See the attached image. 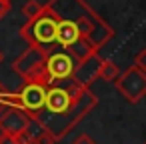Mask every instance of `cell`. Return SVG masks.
Masks as SVG:
<instances>
[{"label": "cell", "mask_w": 146, "mask_h": 144, "mask_svg": "<svg viewBox=\"0 0 146 144\" xmlns=\"http://www.w3.org/2000/svg\"><path fill=\"white\" fill-rule=\"evenodd\" d=\"M56 26H58V14L46 4L42 14L28 20L20 28V34L30 46L46 48V46L56 42Z\"/></svg>", "instance_id": "1"}, {"label": "cell", "mask_w": 146, "mask_h": 144, "mask_svg": "<svg viewBox=\"0 0 146 144\" xmlns=\"http://www.w3.org/2000/svg\"><path fill=\"white\" fill-rule=\"evenodd\" d=\"M46 90H48L46 84L26 80V84L20 88V92H6L4 94V106H18V108L26 110L32 118H36L44 110Z\"/></svg>", "instance_id": "2"}, {"label": "cell", "mask_w": 146, "mask_h": 144, "mask_svg": "<svg viewBox=\"0 0 146 144\" xmlns=\"http://www.w3.org/2000/svg\"><path fill=\"white\" fill-rule=\"evenodd\" d=\"M44 60H46V50L40 46H30L26 52H22L12 68L24 78V80H34V82H42L48 86V76L44 70Z\"/></svg>", "instance_id": "3"}, {"label": "cell", "mask_w": 146, "mask_h": 144, "mask_svg": "<svg viewBox=\"0 0 146 144\" xmlns=\"http://www.w3.org/2000/svg\"><path fill=\"white\" fill-rule=\"evenodd\" d=\"M114 84H116V90L132 104L140 102L146 96V72H142L134 64L126 72H122L114 80Z\"/></svg>", "instance_id": "4"}, {"label": "cell", "mask_w": 146, "mask_h": 144, "mask_svg": "<svg viewBox=\"0 0 146 144\" xmlns=\"http://www.w3.org/2000/svg\"><path fill=\"white\" fill-rule=\"evenodd\" d=\"M44 70L48 76V86L58 84L60 80H72L76 70V60L70 52H52L46 54Z\"/></svg>", "instance_id": "5"}, {"label": "cell", "mask_w": 146, "mask_h": 144, "mask_svg": "<svg viewBox=\"0 0 146 144\" xmlns=\"http://www.w3.org/2000/svg\"><path fill=\"white\" fill-rule=\"evenodd\" d=\"M30 120H32V116L18 106H4L0 110V130L6 134H12V136H16L24 128H28Z\"/></svg>", "instance_id": "6"}, {"label": "cell", "mask_w": 146, "mask_h": 144, "mask_svg": "<svg viewBox=\"0 0 146 144\" xmlns=\"http://www.w3.org/2000/svg\"><path fill=\"white\" fill-rule=\"evenodd\" d=\"M100 62H102V58H98V54H92V56H88L86 60L76 62V70H74L72 80L78 82V84H82V86H88L92 80L98 78Z\"/></svg>", "instance_id": "7"}, {"label": "cell", "mask_w": 146, "mask_h": 144, "mask_svg": "<svg viewBox=\"0 0 146 144\" xmlns=\"http://www.w3.org/2000/svg\"><path fill=\"white\" fill-rule=\"evenodd\" d=\"M80 28L72 18H58V26H56V42L62 48H70L76 40H80Z\"/></svg>", "instance_id": "8"}, {"label": "cell", "mask_w": 146, "mask_h": 144, "mask_svg": "<svg viewBox=\"0 0 146 144\" xmlns=\"http://www.w3.org/2000/svg\"><path fill=\"white\" fill-rule=\"evenodd\" d=\"M66 50H70V54L74 56V60L76 62H82V60H86L88 56H92V54H96V48L86 40V38H80V40H76L70 48H66Z\"/></svg>", "instance_id": "9"}, {"label": "cell", "mask_w": 146, "mask_h": 144, "mask_svg": "<svg viewBox=\"0 0 146 144\" xmlns=\"http://www.w3.org/2000/svg\"><path fill=\"white\" fill-rule=\"evenodd\" d=\"M120 76L118 64H114L112 60H102L100 62V70H98V78L106 80V82H114Z\"/></svg>", "instance_id": "10"}, {"label": "cell", "mask_w": 146, "mask_h": 144, "mask_svg": "<svg viewBox=\"0 0 146 144\" xmlns=\"http://www.w3.org/2000/svg\"><path fill=\"white\" fill-rule=\"evenodd\" d=\"M42 10H44V4H40L38 0H28V2L22 6V14H24L26 20L36 18L38 14H42Z\"/></svg>", "instance_id": "11"}, {"label": "cell", "mask_w": 146, "mask_h": 144, "mask_svg": "<svg viewBox=\"0 0 146 144\" xmlns=\"http://www.w3.org/2000/svg\"><path fill=\"white\" fill-rule=\"evenodd\" d=\"M54 142H56V136L46 128H42L38 132V136L34 138V144H54Z\"/></svg>", "instance_id": "12"}, {"label": "cell", "mask_w": 146, "mask_h": 144, "mask_svg": "<svg viewBox=\"0 0 146 144\" xmlns=\"http://www.w3.org/2000/svg\"><path fill=\"white\" fill-rule=\"evenodd\" d=\"M14 138H16V144H34V134L28 128H24L22 132H18Z\"/></svg>", "instance_id": "13"}, {"label": "cell", "mask_w": 146, "mask_h": 144, "mask_svg": "<svg viewBox=\"0 0 146 144\" xmlns=\"http://www.w3.org/2000/svg\"><path fill=\"white\" fill-rule=\"evenodd\" d=\"M134 66L140 68L142 72H146V48H142V50L134 56Z\"/></svg>", "instance_id": "14"}, {"label": "cell", "mask_w": 146, "mask_h": 144, "mask_svg": "<svg viewBox=\"0 0 146 144\" xmlns=\"http://www.w3.org/2000/svg\"><path fill=\"white\" fill-rule=\"evenodd\" d=\"M12 8V0H0V20H2Z\"/></svg>", "instance_id": "15"}, {"label": "cell", "mask_w": 146, "mask_h": 144, "mask_svg": "<svg viewBox=\"0 0 146 144\" xmlns=\"http://www.w3.org/2000/svg\"><path fill=\"white\" fill-rule=\"evenodd\" d=\"M72 144H96V142H94V138L88 136V134H78Z\"/></svg>", "instance_id": "16"}, {"label": "cell", "mask_w": 146, "mask_h": 144, "mask_svg": "<svg viewBox=\"0 0 146 144\" xmlns=\"http://www.w3.org/2000/svg\"><path fill=\"white\" fill-rule=\"evenodd\" d=\"M0 144H16V138H14L12 134L0 132Z\"/></svg>", "instance_id": "17"}, {"label": "cell", "mask_w": 146, "mask_h": 144, "mask_svg": "<svg viewBox=\"0 0 146 144\" xmlns=\"http://www.w3.org/2000/svg\"><path fill=\"white\" fill-rule=\"evenodd\" d=\"M6 92H8V90H4L2 84H0V110L4 108V94H6Z\"/></svg>", "instance_id": "18"}, {"label": "cell", "mask_w": 146, "mask_h": 144, "mask_svg": "<svg viewBox=\"0 0 146 144\" xmlns=\"http://www.w3.org/2000/svg\"><path fill=\"white\" fill-rule=\"evenodd\" d=\"M2 60H4V52H2V50H0V62H2Z\"/></svg>", "instance_id": "19"}]
</instances>
